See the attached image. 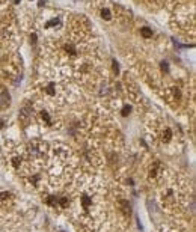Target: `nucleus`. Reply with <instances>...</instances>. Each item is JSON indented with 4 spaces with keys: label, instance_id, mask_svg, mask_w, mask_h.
Listing matches in <instances>:
<instances>
[{
    "label": "nucleus",
    "instance_id": "obj_2",
    "mask_svg": "<svg viewBox=\"0 0 196 232\" xmlns=\"http://www.w3.org/2000/svg\"><path fill=\"white\" fill-rule=\"evenodd\" d=\"M101 15H103V18H106L107 21H109V20H112V15H110V11H109L107 8H104V9L101 11Z\"/></svg>",
    "mask_w": 196,
    "mask_h": 232
},
{
    "label": "nucleus",
    "instance_id": "obj_1",
    "mask_svg": "<svg viewBox=\"0 0 196 232\" xmlns=\"http://www.w3.org/2000/svg\"><path fill=\"white\" fill-rule=\"evenodd\" d=\"M140 33H142V36H143V38H151V36H153V30H151V29H148V27H142Z\"/></svg>",
    "mask_w": 196,
    "mask_h": 232
},
{
    "label": "nucleus",
    "instance_id": "obj_3",
    "mask_svg": "<svg viewBox=\"0 0 196 232\" xmlns=\"http://www.w3.org/2000/svg\"><path fill=\"white\" fill-rule=\"evenodd\" d=\"M130 110H131V109H130V106H125V107L122 109V116H127L128 113H130Z\"/></svg>",
    "mask_w": 196,
    "mask_h": 232
},
{
    "label": "nucleus",
    "instance_id": "obj_4",
    "mask_svg": "<svg viewBox=\"0 0 196 232\" xmlns=\"http://www.w3.org/2000/svg\"><path fill=\"white\" fill-rule=\"evenodd\" d=\"M9 199V193H0V202L2 200H8Z\"/></svg>",
    "mask_w": 196,
    "mask_h": 232
}]
</instances>
